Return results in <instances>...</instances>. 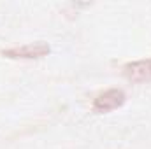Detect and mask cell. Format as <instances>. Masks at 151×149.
I'll use <instances>...</instances> for the list:
<instances>
[{"mask_svg": "<svg viewBox=\"0 0 151 149\" xmlns=\"http://www.w3.org/2000/svg\"><path fill=\"white\" fill-rule=\"evenodd\" d=\"M51 53V47L44 42H35V44H25L19 47H11L2 51L4 56L12 58V60H39L44 58Z\"/></svg>", "mask_w": 151, "mask_h": 149, "instance_id": "6da1fadb", "label": "cell"}, {"mask_svg": "<svg viewBox=\"0 0 151 149\" xmlns=\"http://www.w3.org/2000/svg\"><path fill=\"white\" fill-rule=\"evenodd\" d=\"M127 100V95L123 90H107L104 93H100L95 100H93V111L95 112H111L118 107H121Z\"/></svg>", "mask_w": 151, "mask_h": 149, "instance_id": "7a4b0ae2", "label": "cell"}, {"mask_svg": "<svg viewBox=\"0 0 151 149\" xmlns=\"http://www.w3.org/2000/svg\"><path fill=\"white\" fill-rule=\"evenodd\" d=\"M123 74L132 82H150L151 81V58L139 60L123 67Z\"/></svg>", "mask_w": 151, "mask_h": 149, "instance_id": "3957f363", "label": "cell"}]
</instances>
